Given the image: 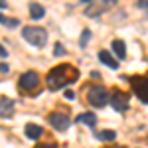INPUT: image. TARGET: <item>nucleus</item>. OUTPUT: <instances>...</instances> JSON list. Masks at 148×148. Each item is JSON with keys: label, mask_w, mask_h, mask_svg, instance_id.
<instances>
[{"label": "nucleus", "mask_w": 148, "mask_h": 148, "mask_svg": "<svg viewBox=\"0 0 148 148\" xmlns=\"http://www.w3.org/2000/svg\"><path fill=\"white\" fill-rule=\"evenodd\" d=\"M79 79V71L75 65L71 63H65V65H57L49 71L47 75V87L51 91H57V89H63L65 85H71Z\"/></svg>", "instance_id": "nucleus-1"}, {"label": "nucleus", "mask_w": 148, "mask_h": 148, "mask_svg": "<svg viewBox=\"0 0 148 148\" xmlns=\"http://www.w3.org/2000/svg\"><path fill=\"white\" fill-rule=\"evenodd\" d=\"M22 38L36 47H44L47 44V32L40 26H26L22 30Z\"/></svg>", "instance_id": "nucleus-2"}, {"label": "nucleus", "mask_w": 148, "mask_h": 148, "mask_svg": "<svg viewBox=\"0 0 148 148\" xmlns=\"http://www.w3.org/2000/svg\"><path fill=\"white\" fill-rule=\"evenodd\" d=\"M109 91L105 89V87H101V85H95V87H91L89 89V93H87V101L91 103L95 109H101V107H105L107 103H109Z\"/></svg>", "instance_id": "nucleus-3"}, {"label": "nucleus", "mask_w": 148, "mask_h": 148, "mask_svg": "<svg viewBox=\"0 0 148 148\" xmlns=\"http://www.w3.org/2000/svg\"><path fill=\"white\" fill-rule=\"evenodd\" d=\"M130 85H132V91L136 93V97L140 99V103L148 105V75H134L130 77Z\"/></svg>", "instance_id": "nucleus-4"}, {"label": "nucleus", "mask_w": 148, "mask_h": 148, "mask_svg": "<svg viewBox=\"0 0 148 148\" xmlns=\"http://www.w3.org/2000/svg\"><path fill=\"white\" fill-rule=\"evenodd\" d=\"M18 85H20V89H22L24 93H34V91H38V87H40V75H38L36 71H26V73H22Z\"/></svg>", "instance_id": "nucleus-5"}, {"label": "nucleus", "mask_w": 148, "mask_h": 148, "mask_svg": "<svg viewBox=\"0 0 148 148\" xmlns=\"http://www.w3.org/2000/svg\"><path fill=\"white\" fill-rule=\"evenodd\" d=\"M49 125L53 126L56 130H61V132H65L71 125V119H69L67 113H61V111H56V113L49 114Z\"/></svg>", "instance_id": "nucleus-6"}, {"label": "nucleus", "mask_w": 148, "mask_h": 148, "mask_svg": "<svg viewBox=\"0 0 148 148\" xmlns=\"http://www.w3.org/2000/svg\"><path fill=\"white\" fill-rule=\"evenodd\" d=\"M109 101H111V107H113L116 113H126V109H128V95L126 93L113 91L111 97H109Z\"/></svg>", "instance_id": "nucleus-7"}, {"label": "nucleus", "mask_w": 148, "mask_h": 148, "mask_svg": "<svg viewBox=\"0 0 148 148\" xmlns=\"http://www.w3.org/2000/svg\"><path fill=\"white\" fill-rule=\"evenodd\" d=\"M114 0H103L101 4H97V2H91L87 8H85V16H91V18H97V16H101L103 12H107L111 8V4H113Z\"/></svg>", "instance_id": "nucleus-8"}, {"label": "nucleus", "mask_w": 148, "mask_h": 148, "mask_svg": "<svg viewBox=\"0 0 148 148\" xmlns=\"http://www.w3.org/2000/svg\"><path fill=\"white\" fill-rule=\"evenodd\" d=\"M14 114V101L10 97H0V119H10Z\"/></svg>", "instance_id": "nucleus-9"}, {"label": "nucleus", "mask_w": 148, "mask_h": 148, "mask_svg": "<svg viewBox=\"0 0 148 148\" xmlns=\"http://www.w3.org/2000/svg\"><path fill=\"white\" fill-rule=\"evenodd\" d=\"M99 59H101L105 65H109L111 69H119V61L113 57V53H111V51H107V49L99 51Z\"/></svg>", "instance_id": "nucleus-10"}, {"label": "nucleus", "mask_w": 148, "mask_h": 148, "mask_svg": "<svg viewBox=\"0 0 148 148\" xmlns=\"http://www.w3.org/2000/svg\"><path fill=\"white\" fill-rule=\"evenodd\" d=\"M42 134H44V128L40 125H26V136L30 140H38Z\"/></svg>", "instance_id": "nucleus-11"}, {"label": "nucleus", "mask_w": 148, "mask_h": 148, "mask_svg": "<svg viewBox=\"0 0 148 148\" xmlns=\"http://www.w3.org/2000/svg\"><path fill=\"white\" fill-rule=\"evenodd\" d=\"M111 47H113V53L119 57V59H126V46H125L123 40H114Z\"/></svg>", "instance_id": "nucleus-12"}, {"label": "nucleus", "mask_w": 148, "mask_h": 148, "mask_svg": "<svg viewBox=\"0 0 148 148\" xmlns=\"http://www.w3.org/2000/svg\"><path fill=\"white\" fill-rule=\"evenodd\" d=\"M44 14H46V8L42 4H36V2L30 4V16H32V20H42Z\"/></svg>", "instance_id": "nucleus-13"}, {"label": "nucleus", "mask_w": 148, "mask_h": 148, "mask_svg": "<svg viewBox=\"0 0 148 148\" xmlns=\"http://www.w3.org/2000/svg\"><path fill=\"white\" fill-rule=\"evenodd\" d=\"M77 123H85L89 126H95L97 125V116H95V113H83L77 116Z\"/></svg>", "instance_id": "nucleus-14"}, {"label": "nucleus", "mask_w": 148, "mask_h": 148, "mask_svg": "<svg viewBox=\"0 0 148 148\" xmlns=\"http://www.w3.org/2000/svg\"><path fill=\"white\" fill-rule=\"evenodd\" d=\"M0 24L6 26V28H18V26H20V20H18V18H10V16L0 14Z\"/></svg>", "instance_id": "nucleus-15"}, {"label": "nucleus", "mask_w": 148, "mask_h": 148, "mask_svg": "<svg viewBox=\"0 0 148 148\" xmlns=\"http://www.w3.org/2000/svg\"><path fill=\"white\" fill-rule=\"evenodd\" d=\"M97 136H99V140H114V138H116V132H114V130H103Z\"/></svg>", "instance_id": "nucleus-16"}, {"label": "nucleus", "mask_w": 148, "mask_h": 148, "mask_svg": "<svg viewBox=\"0 0 148 148\" xmlns=\"http://www.w3.org/2000/svg\"><path fill=\"white\" fill-rule=\"evenodd\" d=\"M89 38H91V30H83V34H81V40H79V46L85 47L87 46V42H89Z\"/></svg>", "instance_id": "nucleus-17"}, {"label": "nucleus", "mask_w": 148, "mask_h": 148, "mask_svg": "<svg viewBox=\"0 0 148 148\" xmlns=\"http://www.w3.org/2000/svg\"><path fill=\"white\" fill-rule=\"evenodd\" d=\"M63 53H65V47H63L61 44H59V42H57V44H56V49H53V56L59 57V56H63Z\"/></svg>", "instance_id": "nucleus-18"}, {"label": "nucleus", "mask_w": 148, "mask_h": 148, "mask_svg": "<svg viewBox=\"0 0 148 148\" xmlns=\"http://www.w3.org/2000/svg\"><path fill=\"white\" fill-rule=\"evenodd\" d=\"M8 71H10V65H8V63H4V61H2V63H0V75H6V73H8Z\"/></svg>", "instance_id": "nucleus-19"}, {"label": "nucleus", "mask_w": 148, "mask_h": 148, "mask_svg": "<svg viewBox=\"0 0 148 148\" xmlns=\"http://www.w3.org/2000/svg\"><path fill=\"white\" fill-rule=\"evenodd\" d=\"M36 148H57L56 144H51V142H44V144H38Z\"/></svg>", "instance_id": "nucleus-20"}, {"label": "nucleus", "mask_w": 148, "mask_h": 148, "mask_svg": "<svg viewBox=\"0 0 148 148\" xmlns=\"http://www.w3.org/2000/svg\"><path fill=\"white\" fill-rule=\"evenodd\" d=\"M138 8H148V0H140V2H136Z\"/></svg>", "instance_id": "nucleus-21"}, {"label": "nucleus", "mask_w": 148, "mask_h": 148, "mask_svg": "<svg viewBox=\"0 0 148 148\" xmlns=\"http://www.w3.org/2000/svg\"><path fill=\"white\" fill-rule=\"evenodd\" d=\"M65 99L73 101V99H75V93H73V91H65Z\"/></svg>", "instance_id": "nucleus-22"}, {"label": "nucleus", "mask_w": 148, "mask_h": 148, "mask_svg": "<svg viewBox=\"0 0 148 148\" xmlns=\"http://www.w3.org/2000/svg\"><path fill=\"white\" fill-rule=\"evenodd\" d=\"M6 56H8V51H6V49H4V46L0 44V57H6Z\"/></svg>", "instance_id": "nucleus-23"}, {"label": "nucleus", "mask_w": 148, "mask_h": 148, "mask_svg": "<svg viewBox=\"0 0 148 148\" xmlns=\"http://www.w3.org/2000/svg\"><path fill=\"white\" fill-rule=\"evenodd\" d=\"M6 6H8V4H6L4 0H0V8H6Z\"/></svg>", "instance_id": "nucleus-24"}, {"label": "nucleus", "mask_w": 148, "mask_h": 148, "mask_svg": "<svg viewBox=\"0 0 148 148\" xmlns=\"http://www.w3.org/2000/svg\"><path fill=\"white\" fill-rule=\"evenodd\" d=\"M119 148H125V146H119Z\"/></svg>", "instance_id": "nucleus-25"}]
</instances>
